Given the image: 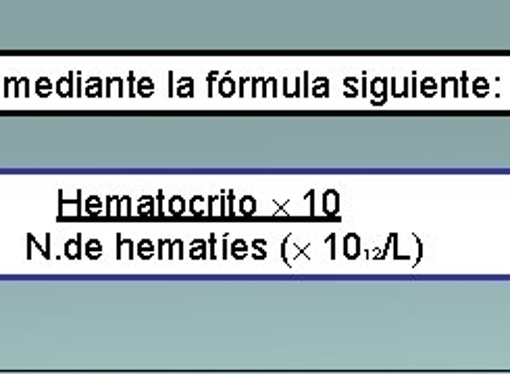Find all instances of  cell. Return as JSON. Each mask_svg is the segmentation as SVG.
<instances>
[{
    "instance_id": "obj_1",
    "label": "cell",
    "mask_w": 510,
    "mask_h": 374,
    "mask_svg": "<svg viewBox=\"0 0 510 374\" xmlns=\"http://www.w3.org/2000/svg\"><path fill=\"white\" fill-rule=\"evenodd\" d=\"M81 235H77V239H69L67 241V247H65V252H67V256L69 258H81Z\"/></svg>"
},
{
    "instance_id": "obj_2",
    "label": "cell",
    "mask_w": 510,
    "mask_h": 374,
    "mask_svg": "<svg viewBox=\"0 0 510 374\" xmlns=\"http://www.w3.org/2000/svg\"><path fill=\"white\" fill-rule=\"evenodd\" d=\"M57 92H59L61 96H73V75L59 79V83H57Z\"/></svg>"
},
{
    "instance_id": "obj_3",
    "label": "cell",
    "mask_w": 510,
    "mask_h": 374,
    "mask_svg": "<svg viewBox=\"0 0 510 374\" xmlns=\"http://www.w3.org/2000/svg\"><path fill=\"white\" fill-rule=\"evenodd\" d=\"M152 92H154L152 79H150V77L140 79V83H137V94H140V96H152Z\"/></svg>"
},
{
    "instance_id": "obj_4",
    "label": "cell",
    "mask_w": 510,
    "mask_h": 374,
    "mask_svg": "<svg viewBox=\"0 0 510 374\" xmlns=\"http://www.w3.org/2000/svg\"><path fill=\"white\" fill-rule=\"evenodd\" d=\"M86 96H102V79H88V90H86Z\"/></svg>"
},
{
    "instance_id": "obj_5",
    "label": "cell",
    "mask_w": 510,
    "mask_h": 374,
    "mask_svg": "<svg viewBox=\"0 0 510 374\" xmlns=\"http://www.w3.org/2000/svg\"><path fill=\"white\" fill-rule=\"evenodd\" d=\"M86 252H88V256H90L92 260H94V258H100V254H102L100 241H98V239H90L88 245H86Z\"/></svg>"
},
{
    "instance_id": "obj_6",
    "label": "cell",
    "mask_w": 510,
    "mask_h": 374,
    "mask_svg": "<svg viewBox=\"0 0 510 374\" xmlns=\"http://www.w3.org/2000/svg\"><path fill=\"white\" fill-rule=\"evenodd\" d=\"M36 90H38V96H48V94L52 92V83H50V79H48V77L38 79Z\"/></svg>"
},
{
    "instance_id": "obj_7",
    "label": "cell",
    "mask_w": 510,
    "mask_h": 374,
    "mask_svg": "<svg viewBox=\"0 0 510 374\" xmlns=\"http://www.w3.org/2000/svg\"><path fill=\"white\" fill-rule=\"evenodd\" d=\"M184 198H179V196H173V200H171V206H169V212H173V214H184Z\"/></svg>"
},
{
    "instance_id": "obj_8",
    "label": "cell",
    "mask_w": 510,
    "mask_h": 374,
    "mask_svg": "<svg viewBox=\"0 0 510 374\" xmlns=\"http://www.w3.org/2000/svg\"><path fill=\"white\" fill-rule=\"evenodd\" d=\"M137 212H140V214H152V212H154V210H152V198L144 196V198L140 200V208H137Z\"/></svg>"
},
{
    "instance_id": "obj_9",
    "label": "cell",
    "mask_w": 510,
    "mask_h": 374,
    "mask_svg": "<svg viewBox=\"0 0 510 374\" xmlns=\"http://www.w3.org/2000/svg\"><path fill=\"white\" fill-rule=\"evenodd\" d=\"M177 94H179V96H190V94H192V81H190V77H184V79H182V83L177 86Z\"/></svg>"
},
{
    "instance_id": "obj_10",
    "label": "cell",
    "mask_w": 510,
    "mask_h": 374,
    "mask_svg": "<svg viewBox=\"0 0 510 374\" xmlns=\"http://www.w3.org/2000/svg\"><path fill=\"white\" fill-rule=\"evenodd\" d=\"M140 256L142 258H150V256H152V243H150L148 239H144L140 243Z\"/></svg>"
},
{
    "instance_id": "obj_11",
    "label": "cell",
    "mask_w": 510,
    "mask_h": 374,
    "mask_svg": "<svg viewBox=\"0 0 510 374\" xmlns=\"http://www.w3.org/2000/svg\"><path fill=\"white\" fill-rule=\"evenodd\" d=\"M192 258L194 256H202L204 254V241H196V243H192Z\"/></svg>"
},
{
    "instance_id": "obj_12",
    "label": "cell",
    "mask_w": 510,
    "mask_h": 374,
    "mask_svg": "<svg viewBox=\"0 0 510 374\" xmlns=\"http://www.w3.org/2000/svg\"><path fill=\"white\" fill-rule=\"evenodd\" d=\"M231 92H233V81L223 79V81H221V94H223V96H229Z\"/></svg>"
},
{
    "instance_id": "obj_13",
    "label": "cell",
    "mask_w": 510,
    "mask_h": 374,
    "mask_svg": "<svg viewBox=\"0 0 510 374\" xmlns=\"http://www.w3.org/2000/svg\"><path fill=\"white\" fill-rule=\"evenodd\" d=\"M94 208H96V210H98V212H100V200H98V198H96V196L88 200V212H92V210H94Z\"/></svg>"
},
{
    "instance_id": "obj_14",
    "label": "cell",
    "mask_w": 510,
    "mask_h": 374,
    "mask_svg": "<svg viewBox=\"0 0 510 374\" xmlns=\"http://www.w3.org/2000/svg\"><path fill=\"white\" fill-rule=\"evenodd\" d=\"M156 198H158V214H162V198H164V193H162V191H158V193H156Z\"/></svg>"
},
{
    "instance_id": "obj_15",
    "label": "cell",
    "mask_w": 510,
    "mask_h": 374,
    "mask_svg": "<svg viewBox=\"0 0 510 374\" xmlns=\"http://www.w3.org/2000/svg\"><path fill=\"white\" fill-rule=\"evenodd\" d=\"M127 81H129V88H131V90H129V96H133V73H129V79H127Z\"/></svg>"
}]
</instances>
